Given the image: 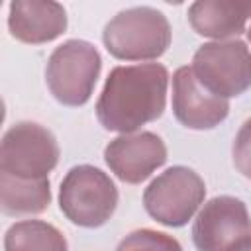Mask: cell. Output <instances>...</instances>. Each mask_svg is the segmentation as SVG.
Masks as SVG:
<instances>
[{"label": "cell", "mask_w": 251, "mask_h": 251, "mask_svg": "<svg viewBox=\"0 0 251 251\" xmlns=\"http://www.w3.org/2000/svg\"><path fill=\"white\" fill-rule=\"evenodd\" d=\"M169 71L161 63L114 67L96 102V118L108 131L135 133L163 116Z\"/></svg>", "instance_id": "obj_1"}, {"label": "cell", "mask_w": 251, "mask_h": 251, "mask_svg": "<svg viewBox=\"0 0 251 251\" xmlns=\"http://www.w3.org/2000/svg\"><path fill=\"white\" fill-rule=\"evenodd\" d=\"M173 31L167 16L151 6H133L118 12L102 31L108 53L120 61L159 59L171 45Z\"/></svg>", "instance_id": "obj_2"}, {"label": "cell", "mask_w": 251, "mask_h": 251, "mask_svg": "<svg viewBox=\"0 0 251 251\" xmlns=\"http://www.w3.org/2000/svg\"><path fill=\"white\" fill-rule=\"evenodd\" d=\"M100 71L102 57L90 41L67 39L49 55L45 82L59 104L78 108L90 100Z\"/></svg>", "instance_id": "obj_3"}, {"label": "cell", "mask_w": 251, "mask_h": 251, "mask_svg": "<svg viewBox=\"0 0 251 251\" xmlns=\"http://www.w3.org/2000/svg\"><path fill=\"white\" fill-rule=\"evenodd\" d=\"M59 208L75 226L100 227L118 208V188L102 169L76 165L61 180Z\"/></svg>", "instance_id": "obj_4"}, {"label": "cell", "mask_w": 251, "mask_h": 251, "mask_svg": "<svg viewBox=\"0 0 251 251\" xmlns=\"http://www.w3.org/2000/svg\"><path fill=\"white\" fill-rule=\"evenodd\" d=\"M204 198L206 184L202 176L184 165L169 167L143 190L145 212L167 227L186 226Z\"/></svg>", "instance_id": "obj_5"}, {"label": "cell", "mask_w": 251, "mask_h": 251, "mask_svg": "<svg viewBox=\"0 0 251 251\" xmlns=\"http://www.w3.org/2000/svg\"><path fill=\"white\" fill-rule=\"evenodd\" d=\"M190 67L198 82L220 98L241 96L251 88V49L241 39L200 45Z\"/></svg>", "instance_id": "obj_6"}, {"label": "cell", "mask_w": 251, "mask_h": 251, "mask_svg": "<svg viewBox=\"0 0 251 251\" xmlns=\"http://www.w3.org/2000/svg\"><path fill=\"white\" fill-rule=\"evenodd\" d=\"M55 135L37 122H18L2 137L0 173L18 178H47L59 163Z\"/></svg>", "instance_id": "obj_7"}, {"label": "cell", "mask_w": 251, "mask_h": 251, "mask_svg": "<svg viewBox=\"0 0 251 251\" xmlns=\"http://www.w3.org/2000/svg\"><path fill=\"white\" fill-rule=\"evenodd\" d=\"M251 237V216L243 200L214 196L198 212L192 224V241L198 251H229Z\"/></svg>", "instance_id": "obj_8"}, {"label": "cell", "mask_w": 251, "mask_h": 251, "mask_svg": "<svg viewBox=\"0 0 251 251\" xmlns=\"http://www.w3.org/2000/svg\"><path fill=\"white\" fill-rule=\"evenodd\" d=\"M104 161L122 182L139 184L167 163V145L153 131L122 133L106 145Z\"/></svg>", "instance_id": "obj_9"}, {"label": "cell", "mask_w": 251, "mask_h": 251, "mask_svg": "<svg viewBox=\"0 0 251 251\" xmlns=\"http://www.w3.org/2000/svg\"><path fill=\"white\" fill-rule=\"evenodd\" d=\"M173 114L188 129H214L227 118L229 102L208 92L192 67H178L173 75Z\"/></svg>", "instance_id": "obj_10"}, {"label": "cell", "mask_w": 251, "mask_h": 251, "mask_svg": "<svg viewBox=\"0 0 251 251\" xmlns=\"http://www.w3.org/2000/svg\"><path fill=\"white\" fill-rule=\"evenodd\" d=\"M63 4L53 0H14L8 10V29L22 43L41 45L67 31Z\"/></svg>", "instance_id": "obj_11"}, {"label": "cell", "mask_w": 251, "mask_h": 251, "mask_svg": "<svg viewBox=\"0 0 251 251\" xmlns=\"http://www.w3.org/2000/svg\"><path fill=\"white\" fill-rule=\"evenodd\" d=\"M251 20V0H196L188 8L190 27L216 41H227L247 31Z\"/></svg>", "instance_id": "obj_12"}, {"label": "cell", "mask_w": 251, "mask_h": 251, "mask_svg": "<svg viewBox=\"0 0 251 251\" xmlns=\"http://www.w3.org/2000/svg\"><path fill=\"white\" fill-rule=\"evenodd\" d=\"M51 204L49 178H18L0 173V208L6 216L41 214Z\"/></svg>", "instance_id": "obj_13"}, {"label": "cell", "mask_w": 251, "mask_h": 251, "mask_svg": "<svg viewBox=\"0 0 251 251\" xmlns=\"http://www.w3.org/2000/svg\"><path fill=\"white\" fill-rule=\"evenodd\" d=\"M4 251H69V243L63 231L49 222L22 220L6 229Z\"/></svg>", "instance_id": "obj_14"}, {"label": "cell", "mask_w": 251, "mask_h": 251, "mask_svg": "<svg viewBox=\"0 0 251 251\" xmlns=\"http://www.w3.org/2000/svg\"><path fill=\"white\" fill-rule=\"evenodd\" d=\"M116 251H182L180 243L165 233L151 227H141L129 231L116 247Z\"/></svg>", "instance_id": "obj_15"}, {"label": "cell", "mask_w": 251, "mask_h": 251, "mask_svg": "<svg viewBox=\"0 0 251 251\" xmlns=\"http://www.w3.org/2000/svg\"><path fill=\"white\" fill-rule=\"evenodd\" d=\"M231 157L235 169L245 176L251 178V118H247L239 131L235 133L233 145H231Z\"/></svg>", "instance_id": "obj_16"}, {"label": "cell", "mask_w": 251, "mask_h": 251, "mask_svg": "<svg viewBox=\"0 0 251 251\" xmlns=\"http://www.w3.org/2000/svg\"><path fill=\"white\" fill-rule=\"evenodd\" d=\"M229 251H251V237H247V239H243V241H239L235 247H231Z\"/></svg>", "instance_id": "obj_17"}, {"label": "cell", "mask_w": 251, "mask_h": 251, "mask_svg": "<svg viewBox=\"0 0 251 251\" xmlns=\"http://www.w3.org/2000/svg\"><path fill=\"white\" fill-rule=\"evenodd\" d=\"M247 37H249V41H251V25L247 27Z\"/></svg>", "instance_id": "obj_18"}]
</instances>
